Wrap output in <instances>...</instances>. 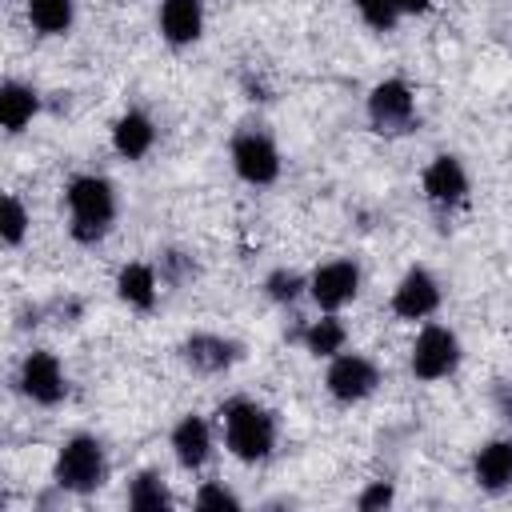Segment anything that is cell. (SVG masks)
Returning a JSON list of instances; mask_svg holds the SVG:
<instances>
[{
	"mask_svg": "<svg viewBox=\"0 0 512 512\" xmlns=\"http://www.w3.org/2000/svg\"><path fill=\"white\" fill-rule=\"evenodd\" d=\"M64 208H68V236L76 244L92 248L116 224V212H120L116 184L108 176H100V172H80L64 188Z\"/></svg>",
	"mask_w": 512,
	"mask_h": 512,
	"instance_id": "obj_1",
	"label": "cell"
},
{
	"mask_svg": "<svg viewBox=\"0 0 512 512\" xmlns=\"http://www.w3.org/2000/svg\"><path fill=\"white\" fill-rule=\"evenodd\" d=\"M220 432H224V448L244 464H264L276 452V436H280L276 412L248 396H232L220 404Z\"/></svg>",
	"mask_w": 512,
	"mask_h": 512,
	"instance_id": "obj_2",
	"label": "cell"
},
{
	"mask_svg": "<svg viewBox=\"0 0 512 512\" xmlns=\"http://www.w3.org/2000/svg\"><path fill=\"white\" fill-rule=\"evenodd\" d=\"M52 480L60 492L72 496H92L108 480V452L92 432H76L56 448L52 460Z\"/></svg>",
	"mask_w": 512,
	"mask_h": 512,
	"instance_id": "obj_3",
	"label": "cell"
},
{
	"mask_svg": "<svg viewBox=\"0 0 512 512\" xmlns=\"http://www.w3.org/2000/svg\"><path fill=\"white\" fill-rule=\"evenodd\" d=\"M464 360V348H460V336L444 324H424L412 340V352H408V372L424 384H436V380H448Z\"/></svg>",
	"mask_w": 512,
	"mask_h": 512,
	"instance_id": "obj_4",
	"label": "cell"
},
{
	"mask_svg": "<svg viewBox=\"0 0 512 512\" xmlns=\"http://www.w3.org/2000/svg\"><path fill=\"white\" fill-rule=\"evenodd\" d=\"M364 112H368L372 132H380V136H404V132H412L416 120H420V112H416V92H412V84L400 80V76H388V80L372 84Z\"/></svg>",
	"mask_w": 512,
	"mask_h": 512,
	"instance_id": "obj_5",
	"label": "cell"
},
{
	"mask_svg": "<svg viewBox=\"0 0 512 512\" xmlns=\"http://www.w3.org/2000/svg\"><path fill=\"white\" fill-rule=\"evenodd\" d=\"M228 156H232V172H236L244 184H252V188H268V184L280 180V148H276V140H272L268 132H260V128L236 132Z\"/></svg>",
	"mask_w": 512,
	"mask_h": 512,
	"instance_id": "obj_6",
	"label": "cell"
},
{
	"mask_svg": "<svg viewBox=\"0 0 512 512\" xmlns=\"http://www.w3.org/2000/svg\"><path fill=\"white\" fill-rule=\"evenodd\" d=\"M324 388L336 404H360L380 388V368L364 352H336L324 372Z\"/></svg>",
	"mask_w": 512,
	"mask_h": 512,
	"instance_id": "obj_7",
	"label": "cell"
},
{
	"mask_svg": "<svg viewBox=\"0 0 512 512\" xmlns=\"http://www.w3.org/2000/svg\"><path fill=\"white\" fill-rule=\"evenodd\" d=\"M16 388L24 392V400H32V404H40V408H56V404L68 396V380H64V368H60L56 352L32 348V352L20 360Z\"/></svg>",
	"mask_w": 512,
	"mask_h": 512,
	"instance_id": "obj_8",
	"label": "cell"
},
{
	"mask_svg": "<svg viewBox=\"0 0 512 512\" xmlns=\"http://www.w3.org/2000/svg\"><path fill=\"white\" fill-rule=\"evenodd\" d=\"M308 296L320 312H340L344 304H352L360 296V264L340 256V260H324L312 276H308Z\"/></svg>",
	"mask_w": 512,
	"mask_h": 512,
	"instance_id": "obj_9",
	"label": "cell"
},
{
	"mask_svg": "<svg viewBox=\"0 0 512 512\" xmlns=\"http://www.w3.org/2000/svg\"><path fill=\"white\" fill-rule=\"evenodd\" d=\"M420 188H424V200L432 208H440V212L460 208L468 200V168H464V160L452 156V152L432 156L424 176H420Z\"/></svg>",
	"mask_w": 512,
	"mask_h": 512,
	"instance_id": "obj_10",
	"label": "cell"
},
{
	"mask_svg": "<svg viewBox=\"0 0 512 512\" xmlns=\"http://www.w3.org/2000/svg\"><path fill=\"white\" fill-rule=\"evenodd\" d=\"M388 308H392L396 320H428V316L440 308V280H436L424 264H412V268L396 280Z\"/></svg>",
	"mask_w": 512,
	"mask_h": 512,
	"instance_id": "obj_11",
	"label": "cell"
},
{
	"mask_svg": "<svg viewBox=\"0 0 512 512\" xmlns=\"http://www.w3.org/2000/svg\"><path fill=\"white\" fill-rule=\"evenodd\" d=\"M240 356H244V348L232 336H220V332H192L180 344V360L196 376H224Z\"/></svg>",
	"mask_w": 512,
	"mask_h": 512,
	"instance_id": "obj_12",
	"label": "cell"
},
{
	"mask_svg": "<svg viewBox=\"0 0 512 512\" xmlns=\"http://www.w3.org/2000/svg\"><path fill=\"white\" fill-rule=\"evenodd\" d=\"M168 444H172V456H176V464H180L184 472H200V468L212 460V428H208V420L196 416V412H188V416H180V420L172 424Z\"/></svg>",
	"mask_w": 512,
	"mask_h": 512,
	"instance_id": "obj_13",
	"label": "cell"
},
{
	"mask_svg": "<svg viewBox=\"0 0 512 512\" xmlns=\"http://www.w3.org/2000/svg\"><path fill=\"white\" fill-rule=\"evenodd\" d=\"M472 480L484 492H508L512 488V436L484 440L472 456Z\"/></svg>",
	"mask_w": 512,
	"mask_h": 512,
	"instance_id": "obj_14",
	"label": "cell"
},
{
	"mask_svg": "<svg viewBox=\"0 0 512 512\" xmlns=\"http://www.w3.org/2000/svg\"><path fill=\"white\" fill-rule=\"evenodd\" d=\"M156 24L172 48H188L204 36V0H160Z\"/></svg>",
	"mask_w": 512,
	"mask_h": 512,
	"instance_id": "obj_15",
	"label": "cell"
},
{
	"mask_svg": "<svg viewBox=\"0 0 512 512\" xmlns=\"http://www.w3.org/2000/svg\"><path fill=\"white\" fill-rule=\"evenodd\" d=\"M112 148L120 160H144L156 148V124L148 112L128 108L112 120Z\"/></svg>",
	"mask_w": 512,
	"mask_h": 512,
	"instance_id": "obj_16",
	"label": "cell"
},
{
	"mask_svg": "<svg viewBox=\"0 0 512 512\" xmlns=\"http://www.w3.org/2000/svg\"><path fill=\"white\" fill-rule=\"evenodd\" d=\"M116 296L136 308V312H152L156 308V296H160V272L156 264H144V260H132L116 272Z\"/></svg>",
	"mask_w": 512,
	"mask_h": 512,
	"instance_id": "obj_17",
	"label": "cell"
},
{
	"mask_svg": "<svg viewBox=\"0 0 512 512\" xmlns=\"http://www.w3.org/2000/svg\"><path fill=\"white\" fill-rule=\"evenodd\" d=\"M36 112H40V92L32 84H20V80L0 84V124H4L8 136L24 132Z\"/></svg>",
	"mask_w": 512,
	"mask_h": 512,
	"instance_id": "obj_18",
	"label": "cell"
},
{
	"mask_svg": "<svg viewBox=\"0 0 512 512\" xmlns=\"http://www.w3.org/2000/svg\"><path fill=\"white\" fill-rule=\"evenodd\" d=\"M300 344H304L308 356H316V360H332L336 352H344V344H348V328H344V320H340L336 312H324L320 320H308V324L300 328Z\"/></svg>",
	"mask_w": 512,
	"mask_h": 512,
	"instance_id": "obj_19",
	"label": "cell"
},
{
	"mask_svg": "<svg viewBox=\"0 0 512 512\" xmlns=\"http://www.w3.org/2000/svg\"><path fill=\"white\" fill-rule=\"evenodd\" d=\"M24 12L40 36H68L76 24V0H24Z\"/></svg>",
	"mask_w": 512,
	"mask_h": 512,
	"instance_id": "obj_20",
	"label": "cell"
},
{
	"mask_svg": "<svg viewBox=\"0 0 512 512\" xmlns=\"http://www.w3.org/2000/svg\"><path fill=\"white\" fill-rule=\"evenodd\" d=\"M128 508H136V512H168L172 508V492L156 468H144L128 480Z\"/></svg>",
	"mask_w": 512,
	"mask_h": 512,
	"instance_id": "obj_21",
	"label": "cell"
},
{
	"mask_svg": "<svg viewBox=\"0 0 512 512\" xmlns=\"http://www.w3.org/2000/svg\"><path fill=\"white\" fill-rule=\"evenodd\" d=\"M28 228H32V216H28L24 200H20L16 192H8V196H4V216H0V240H4L8 248H20L24 236H28Z\"/></svg>",
	"mask_w": 512,
	"mask_h": 512,
	"instance_id": "obj_22",
	"label": "cell"
},
{
	"mask_svg": "<svg viewBox=\"0 0 512 512\" xmlns=\"http://www.w3.org/2000/svg\"><path fill=\"white\" fill-rule=\"evenodd\" d=\"M304 292H308V280L300 272H292V268H272L264 276V296L272 304H296Z\"/></svg>",
	"mask_w": 512,
	"mask_h": 512,
	"instance_id": "obj_23",
	"label": "cell"
},
{
	"mask_svg": "<svg viewBox=\"0 0 512 512\" xmlns=\"http://www.w3.org/2000/svg\"><path fill=\"white\" fill-rule=\"evenodd\" d=\"M156 272H160V280H164V284L180 288V284H192L200 268H196L192 252H184V248H168V252H160V260H156Z\"/></svg>",
	"mask_w": 512,
	"mask_h": 512,
	"instance_id": "obj_24",
	"label": "cell"
},
{
	"mask_svg": "<svg viewBox=\"0 0 512 512\" xmlns=\"http://www.w3.org/2000/svg\"><path fill=\"white\" fill-rule=\"evenodd\" d=\"M352 4H356L360 20H364L372 32H392V28H396V20L404 16L396 0H352Z\"/></svg>",
	"mask_w": 512,
	"mask_h": 512,
	"instance_id": "obj_25",
	"label": "cell"
},
{
	"mask_svg": "<svg viewBox=\"0 0 512 512\" xmlns=\"http://www.w3.org/2000/svg\"><path fill=\"white\" fill-rule=\"evenodd\" d=\"M192 504H196L200 512H240V508H244V504H240V496H236L232 488L216 484V480L200 484V488H196V496H192Z\"/></svg>",
	"mask_w": 512,
	"mask_h": 512,
	"instance_id": "obj_26",
	"label": "cell"
},
{
	"mask_svg": "<svg viewBox=\"0 0 512 512\" xmlns=\"http://www.w3.org/2000/svg\"><path fill=\"white\" fill-rule=\"evenodd\" d=\"M392 500H396L392 480H372V484L356 496V508H360V512H376V508H388Z\"/></svg>",
	"mask_w": 512,
	"mask_h": 512,
	"instance_id": "obj_27",
	"label": "cell"
},
{
	"mask_svg": "<svg viewBox=\"0 0 512 512\" xmlns=\"http://www.w3.org/2000/svg\"><path fill=\"white\" fill-rule=\"evenodd\" d=\"M492 408H496L500 420L512 424V380H496L492 384Z\"/></svg>",
	"mask_w": 512,
	"mask_h": 512,
	"instance_id": "obj_28",
	"label": "cell"
},
{
	"mask_svg": "<svg viewBox=\"0 0 512 512\" xmlns=\"http://www.w3.org/2000/svg\"><path fill=\"white\" fill-rule=\"evenodd\" d=\"M400 4V12L404 16H420V12H428L432 8V0H396Z\"/></svg>",
	"mask_w": 512,
	"mask_h": 512,
	"instance_id": "obj_29",
	"label": "cell"
}]
</instances>
